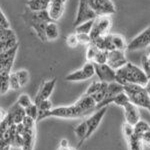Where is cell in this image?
<instances>
[{"label": "cell", "mask_w": 150, "mask_h": 150, "mask_svg": "<svg viewBox=\"0 0 150 150\" xmlns=\"http://www.w3.org/2000/svg\"><path fill=\"white\" fill-rule=\"evenodd\" d=\"M135 133L142 139L143 143L150 146V125L147 122L140 120L134 126Z\"/></svg>", "instance_id": "ac0fdd59"}, {"label": "cell", "mask_w": 150, "mask_h": 150, "mask_svg": "<svg viewBox=\"0 0 150 150\" xmlns=\"http://www.w3.org/2000/svg\"><path fill=\"white\" fill-rule=\"evenodd\" d=\"M48 23H43V22H35V21H29V25L30 27L33 28V30L35 31L36 35L40 38L41 41H47L46 39V34H45V30H46V26Z\"/></svg>", "instance_id": "603a6c76"}, {"label": "cell", "mask_w": 150, "mask_h": 150, "mask_svg": "<svg viewBox=\"0 0 150 150\" xmlns=\"http://www.w3.org/2000/svg\"><path fill=\"white\" fill-rule=\"evenodd\" d=\"M75 103H76L82 110L85 111L87 114H88L89 112H91V111H93L96 108V106H97V103L95 102V100L93 99L92 96L87 95L85 93H84Z\"/></svg>", "instance_id": "d6986e66"}, {"label": "cell", "mask_w": 150, "mask_h": 150, "mask_svg": "<svg viewBox=\"0 0 150 150\" xmlns=\"http://www.w3.org/2000/svg\"><path fill=\"white\" fill-rule=\"evenodd\" d=\"M88 3L97 16H110L116 12V7L111 0H88Z\"/></svg>", "instance_id": "5b68a950"}, {"label": "cell", "mask_w": 150, "mask_h": 150, "mask_svg": "<svg viewBox=\"0 0 150 150\" xmlns=\"http://www.w3.org/2000/svg\"><path fill=\"white\" fill-rule=\"evenodd\" d=\"M26 128V127H25ZM35 128H26L23 134L22 150H33L35 143Z\"/></svg>", "instance_id": "ffe728a7"}, {"label": "cell", "mask_w": 150, "mask_h": 150, "mask_svg": "<svg viewBox=\"0 0 150 150\" xmlns=\"http://www.w3.org/2000/svg\"><path fill=\"white\" fill-rule=\"evenodd\" d=\"M60 146H61V148H66V147H68V140L62 139L61 142H60Z\"/></svg>", "instance_id": "f6af8a7d"}, {"label": "cell", "mask_w": 150, "mask_h": 150, "mask_svg": "<svg viewBox=\"0 0 150 150\" xmlns=\"http://www.w3.org/2000/svg\"><path fill=\"white\" fill-rule=\"evenodd\" d=\"M116 75H117V82L122 85L127 83H134L145 86L149 80L143 69L130 62H127L124 66L116 70Z\"/></svg>", "instance_id": "6da1fadb"}, {"label": "cell", "mask_w": 150, "mask_h": 150, "mask_svg": "<svg viewBox=\"0 0 150 150\" xmlns=\"http://www.w3.org/2000/svg\"><path fill=\"white\" fill-rule=\"evenodd\" d=\"M111 41H112V45H113V48H114V49L123 50V51H124V50L127 48L125 39L121 35L111 34Z\"/></svg>", "instance_id": "83f0119b"}, {"label": "cell", "mask_w": 150, "mask_h": 150, "mask_svg": "<svg viewBox=\"0 0 150 150\" xmlns=\"http://www.w3.org/2000/svg\"><path fill=\"white\" fill-rule=\"evenodd\" d=\"M0 28H10V23L2 10H0Z\"/></svg>", "instance_id": "7bdbcfd3"}, {"label": "cell", "mask_w": 150, "mask_h": 150, "mask_svg": "<svg viewBox=\"0 0 150 150\" xmlns=\"http://www.w3.org/2000/svg\"><path fill=\"white\" fill-rule=\"evenodd\" d=\"M60 150H71V148H69V147H66V148H61Z\"/></svg>", "instance_id": "7dc6e473"}, {"label": "cell", "mask_w": 150, "mask_h": 150, "mask_svg": "<svg viewBox=\"0 0 150 150\" xmlns=\"http://www.w3.org/2000/svg\"><path fill=\"white\" fill-rule=\"evenodd\" d=\"M141 63H142V69H143V71L146 73L147 77L150 79V59H149L148 55H144V56L142 57Z\"/></svg>", "instance_id": "f35d334b"}, {"label": "cell", "mask_w": 150, "mask_h": 150, "mask_svg": "<svg viewBox=\"0 0 150 150\" xmlns=\"http://www.w3.org/2000/svg\"><path fill=\"white\" fill-rule=\"evenodd\" d=\"M71 150H75V149L74 148H71Z\"/></svg>", "instance_id": "816d5d0a"}, {"label": "cell", "mask_w": 150, "mask_h": 150, "mask_svg": "<svg viewBox=\"0 0 150 150\" xmlns=\"http://www.w3.org/2000/svg\"><path fill=\"white\" fill-rule=\"evenodd\" d=\"M124 92L129 97L130 102L138 107L148 108L150 106V95L145 86L134 83H127L124 85Z\"/></svg>", "instance_id": "7a4b0ae2"}, {"label": "cell", "mask_w": 150, "mask_h": 150, "mask_svg": "<svg viewBox=\"0 0 150 150\" xmlns=\"http://www.w3.org/2000/svg\"><path fill=\"white\" fill-rule=\"evenodd\" d=\"M11 73V72H10ZM10 73L5 71H0V85H1V95L5 94L10 88V81H9V76Z\"/></svg>", "instance_id": "f1b7e54d"}, {"label": "cell", "mask_w": 150, "mask_h": 150, "mask_svg": "<svg viewBox=\"0 0 150 150\" xmlns=\"http://www.w3.org/2000/svg\"><path fill=\"white\" fill-rule=\"evenodd\" d=\"M147 55H148V57H149V59H150V52H148V54H147Z\"/></svg>", "instance_id": "c3c4849f"}, {"label": "cell", "mask_w": 150, "mask_h": 150, "mask_svg": "<svg viewBox=\"0 0 150 150\" xmlns=\"http://www.w3.org/2000/svg\"><path fill=\"white\" fill-rule=\"evenodd\" d=\"M94 74H96L94 63L90 61H87L81 69L77 70V71H74V72H72V73L67 75L66 80L71 81V82L86 80V79L91 78Z\"/></svg>", "instance_id": "52a82bcc"}, {"label": "cell", "mask_w": 150, "mask_h": 150, "mask_svg": "<svg viewBox=\"0 0 150 150\" xmlns=\"http://www.w3.org/2000/svg\"><path fill=\"white\" fill-rule=\"evenodd\" d=\"M66 43L67 45L72 48L76 47L77 45L79 44V41H78V38H77V34H70L66 39Z\"/></svg>", "instance_id": "b9f144b4"}, {"label": "cell", "mask_w": 150, "mask_h": 150, "mask_svg": "<svg viewBox=\"0 0 150 150\" xmlns=\"http://www.w3.org/2000/svg\"><path fill=\"white\" fill-rule=\"evenodd\" d=\"M100 51V49L95 46L93 43L89 44V46L87 47V50H86V59L87 61H90V62H93L94 59L97 56V54Z\"/></svg>", "instance_id": "1f68e13d"}, {"label": "cell", "mask_w": 150, "mask_h": 150, "mask_svg": "<svg viewBox=\"0 0 150 150\" xmlns=\"http://www.w3.org/2000/svg\"><path fill=\"white\" fill-rule=\"evenodd\" d=\"M124 91V85L118 83V82H110L108 83V87H107V94H106V98H111L114 97V96L118 95L119 93H121Z\"/></svg>", "instance_id": "cb8c5ba5"}, {"label": "cell", "mask_w": 150, "mask_h": 150, "mask_svg": "<svg viewBox=\"0 0 150 150\" xmlns=\"http://www.w3.org/2000/svg\"><path fill=\"white\" fill-rule=\"evenodd\" d=\"M22 123L26 128H35V120L28 115H26L25 117H24Z\"/></svg>", "instance_id": "ee69618b"}, {"label": "cell", "mask_w": 150, "mask_h": 150, "mask_svg": "<svg viewBox=\"0 0 150 150\" xmlns=\"http://www.w3.org/2000/svg\"><path fill=\"white\" fill-rule=\"evenodd\" d=\"M93 23H94V20H89V21H86V22L79 24L78 26L75 27L76 33H86V34H90Z\"/></svg>", "instance_id": "4dcf8cb0"}, {"label": "cell", "mask_w": 150, "mask_h": 150, "mask_svg": "<svg viewBox=\"0 0 150 150\" xmlns=\"http://www.w3.org/2000/svg\"><path fill=\"white\" fill-rule=\"evenodd\" d=\"M18 47L19 44L16 45L15 47L11 48V49L0 53V71H5L10 73L12 67H13L16 54H17Z\"/></svg>", "instance_id": "7c38bea8"}, {"label": "cell", "mask_w": 150, "mask_h": 150, "mask_svg": "<svg viewBox=\"0 0 150 150\" xmlns=\"http://www.w3.org/2000/svg\"><path fill=\"white\" fill-rule=\"evenodd\" d=\"M17 103L19 105H21L23 108H27L28 106H30L32 104V101H31L30 97L27 95V94H22V95L19 96Z\"/></svg>", "instance_id": "74e56055"}, {"label": "cell", "mask_w": 150, "mask_h": 150, "mask_svg": "<svg viewBox=\"0 0 150 150\" xmlns=\"http://www.w3.org/2000/svg\"><path fill=\"white\" fill-rule=\"evenodd\" d=\"M148 52H150V46L148 47Z\"/></svg>", "instance_id": "681fc988"}, {"label": "cell", "mask_w": 150, "mask_h": 150, "mask_svg": "<svg viewBox=\"0 0 150 150\" xmlns=\"http://www.w3.org/2000/svg\"><path fill=\"white\" fill-rule=\"evenodd\" d=\"M25 116H26L25 108H23L22 106L19 105V104L16 102L10 109L8 110V112L6 113L4 118H2V119H5L9 126H12L13 124L22 123Z\"/></svg>", "instance_id": "30bf717a"}, {"label": "cell", "mask_w": 150, "mask_h": 150, "mask_svg": "<svg viewBox=\"0 0 150 150\" xmlns=\"http://www.w3.org/2000/svg\"><path fill=\"white\" fill-rule=\"evenodd\" d=\"M9 81H10V88L13 89V90H18L20 89V82H19L17 75H16L15 72H11L10 76H9Z\"/></svg>", "instance_id": "8d00e7d4"}, {"label": "cell", "mask_w": 150, "mask_h": 150, "mask_svg": "<svg viewBox=\"0 0 150 150\" xmlns=\"http://www.w3.org/2000/svg\"><path fill=\"white\" fill-rule=\"evenodd\" d=\"M102 83H103V82L100 81V80H99V81H95V82H92V84H90L88 88H87L85 94L91 96L92 94L96 93L99 90V89H100L101 87H102Z\"/></svg>", "instance_id": "d590c367"}, {"label": "cell", "mask_w": 150, "mask_h": 150, "mask_svg": "<svg viewBox=\"0 0 150 150\" xmlns=\"http://www.w3.org/2000/svg\"><path fill=\"white\" fill-rule=\"evenodd\" d=\"M97 15L95 14L90 5L88 3V0H79V5H78V11H77L76 19L74 21V26H78L79 24L86 22L89 20H94Z\"/></svg>", "instance_id": "8992f818"}, {"label": "cell", "mask_w": 150, "mask_h": 150, "mask_svg": "<svg viewBox=\"0 0 150 150\" xmlns=\"http://www.w3.org/2000/svg\"><path fill=\"white\" fill-rule=\"evenodd\" d=\"M18 45L16 34L11 28H0V46L1 52L15 47Z\"/></svg>", "instance_id": "9c48e42d"}, {"label": "cell", "mask_w": 150, "mask_h": 150, "mask_svg": "<svg viewBox=\"0 0 150 150\" xmlns=\"http://www.w3.org/2000/svg\"><path fill=\"white\" fill-rule=\"evenodd\" d=\"M25 111H26V115L30 116L31 118L37 121L38 120V117H39V111H38V107L35 103H32L30 106H28L27 108H25Z\"/></svg>", "instance_id": "836d02e7"}, {"label": "cell", "mask_w": 150, "mask_h": 150, "mask_svg": "<svg viewBox=\"0 0 150 150\" xmlns=\"http://www.w3.org/2000/svg\"><path fill=\"white\" fill-rule=\"evenodd\" d=\"M74 132H75V134L77 135V137L80 139V142H79V144H78V146H80L82 142H83L85 139H87L88 126H87L86 120L85 121H82L81 123H79V124L74 128Z\"/></svg>", "instance_id": "4316f807"}, {"label": "cell", "mask_w": 150, "mask_h": 150, "mask_svg": "<svg viewBox=\"0 0 150 150\" xmlns=\"http://www.w3.org/2000/svg\"><path fill=\"white\" fill-rule=\"evenodd\" d=\"M147 109H148V110H149V112H150V106H149V107H148V108H147Z\"/></svg>", "instance_id": "f907efd6"}, {"label": "cell", "mask_w": 150, "mask_h": 150, "mask_svg": "<svg viewBox=\"0 0 150 150\" xmlns=\"http://www.w3.org/2000/svg\"><path fill=\"white\" fill-rule=\"evenodd\" d=\"M123 108H124V115L126 122L135 126L140 121V112L138 109V106L129 102Z\"/></svg>", "instance_id": "2e32d148"}, {"label": "cell", "mask_w": 150, "mask_h": 150, "mask_svg": "<svg viewBox=\"0 0 150 150\" xmlns=\"http://www.w3.org/2000/svg\"><path fill=\"white\" fill-rule=\"evenodd\" d=\"M107 87H108V83L107 82H103L102 83V87L97 91L96 93L92 94V97L95 100L96 103H101L102 101L105 100L106 98V94H107Z\"/></svg>", "instance_id": "f546056e"}, {"label": "cell", "mask_w": 150, "mask_h": 150, "mask_svg": "<svg viewBox=\"0 0 150 150\" xmlns=\"http://www.w3.org/2000/svg\"><path fill=\"white\" fill-rule=\"evenodd\" d=\"M45 34H46L47 41L55 40L59 37V28H58L57 24L53 21L49 22L46 26V30H45Z\"/></svg>", "instance_id": "484cf974"}, {"label": "cell", "mask_w": 150, "mask_h": 150, "mask_svg": "<svg viewBox=\"0 0 150 150\" xmlns=\"http://www.w3.org/2000/svg\"><path fill=\"white\" fill-rule=\"evenodd\" d=\"M122 128H123V133H124V136L126 137V139L129 136H131L133 133L135 132L134 126H133V125H131V124H129V123H127V122L123 124Z\"/></svg>", "instance_id": "60d3db41"}, {"label": "cell", "mask_w": 150, "mask_h": 150, "mask_svg": "<svg viewBox=\"0 0 150 150\" xmlns=\"http://www.w3.org/2000/svg\"><path fill=\"white\" fill-rule=\"evenodd\" d=\"M16 75H17V78L19 82H20V85L21 87L25 86L28 82V79H29V74L26 70H19V71L15 72Z\"/></svg>", "instance_id": "e575fe53"}, {"label": "cell", "mask_w": 150, "mask_h": 150, "mask_svg": "<svg viewBox=\"0 0 150 150\" xmlns=\"http://www.w3.org/2000/svg\"><path fill=\"white\" fill-rule=\"evenodd\" d=\"M38 107V111H39V116L44 114L45 112H48L51 109H53L52 107V102L49 100V99H46V100H42L40 101L38 104H36Z\"/></svg>", "instance_id": "d6a6232c"}, {"label": "cell", "mask_w": 150, "mask_h": 150, "mask_svg": "<svg viewBox=\"0 0 150 150\" xmlns=\"http://www.w3.org/2000/svg\"><path fill=\"white\" fill-rule=\"evenodd\" d=\"M55 85H56V78H53L51 80L45 81L44 83L41 85L37 95H36L34 103L38 104L40 101L49 99V97L51 96V94L53 92V89L55 88Z\"/></svg>", "instance_id": "9a60e30c"}, {"label": "cell", "mask_w": 150, "mask_h": 150, "mask_svg": "<svg viewBox=\"0 0 150 150\" xmlns=\"http://www.w3.org/2000/svg\"><path fill=\"white\" fill-rule=\"evenodd\" d=\"M106 111H107V106H104V107L100 108L96 111L94 114H92L88 119L86 120L87 126H88V132H87V138L90 137L92 135V133L95 131L98 128L99 124H100L101 120L103 119L104 115H105Z\"/></svg>", "instance_id": "5bb4252c"}, {"label": "cell", "mask_w": 150, "mask_h": 150, "mask_svg": "<svg viewBox=\"0 0 150 150\" xmlns=\"http://www.w3.org/2000/svg\"><path fill=\"white\" fill-rule=\"evenodd\" d=\"M76 34L80 44H91L92 40L89 34H86V33H76Z\"/></svg>", "instance_id": "ab89813d"}, {"label": "cell", "mask_w": 150, "mask_h": 150, "mask_svg": "<svg viewBox=\"0 0 150 150\" xmlns=\"http://www.w3.org/2000/svg\"><path fill=\"white\" fill-rule=\"evenodd\" d=\"M150 46V26L144 29L140 34L134 37L127 45V49L129 51H136V50L144 49Z\"/></svg>", "instance_id": "ba28073f"}, {"label": "cell", "mask_w": 150, "mask_h": 150, "mask_svg": "<svg viewBox=\"0 0 150 150\" xmlns=\"http://www.w3.org/2000/svg\"><path fill=\"white\" fill-rule=\"evenodd\" d=\"M29 21H35V22H43V23H49L53 22L52 18L50 17V14L48 9L41 11H31L29 15Z\"/></svg>", "instance_id": "44dd1931"}, {"label": "cell", "mask_w": 150, "mask_h": 150, "mask_svg": "<svg viewBox=\"0 0 150 150\" xmlns=\"http://www.w3.org/2000/svg\"><path fill=\"white\" fill-rule=\"evenodd\" d=\"M65 4H66V0H51L48 11L53 21H57L63 15Z\"/></svg>", "instance_id": "e0dca14e"}, {"label": "cell", "mask_w": 150, "mask_h": 150, "mask_svg": "<svg viewBox=\"0 0 150 150\" xmlns=\"http://www.w3.org/2000/svg\"><path fill=\"white\" fill-rule=\"evenodd\" d=\"M95 66V73L98 76L99 80L102 82H117V75H116V70L112 67H110L107 63L105 64H98L94 63Z\"/></svg>", "instance_id": "8fae6325"}, {"label": "cell", "mask_w": 150, "mask_h": 150, "mask_svg": "<svg viewBox=\"0 0 150 150\" xmlns=\"http://www.w3.org/2000/svg\"><path fill=\"white\" fill-rule=\"evenodd\" d=\"M111 18L109 16H97L94 19V23L92 26L90 32L91 40H94L96 38L100 37V36H104L108 34V31L111 27Z\"/></svg>", "instance_id": "277c9868"}, {"label": "cell", "mask_w": 150, "mask_h": 150, "mask_svg": "<svg viewBox=\"0 0 150 150\" xmlns=\"http://www.w3.org/2000/svg\"><path fill=\"white\" fill-rule=\"evenodd\" d=\"M87 113L84 110H82L76 103L70 106H62V107L53 108L48 112H45L44 114L40 115L38 117V120H42L43 118L47 117H60V118H80L82 116L86 115Z\"/></svg>", "instance_id": "3957f363"}, {"label": "cell", "mask_w": 150, "mask_h": 150, "mask_svg": "<svg viewBox=\"0 0 150 150\" xmlns=\"http://www.w3.org/2000/svg\"><path fill=\"white\" fill-rule=\"evenodd\" d=\"M129 150H143V141L136 133H133L127 138Z\"/></svg>", "instance_id": "d4e9b609"}, {"label": "cell", "mask_w": 150, "mask_h": 150, "mask_svg": "<svg viewBox=\"0 0 150 150\" xmlns=\"http://www.w3.org/2000/svg\"><path fill=\"white\" fill-rule=\"evenodd\" d=\"M51 0H28L27 6L30 11H41L49 8Z\"/></svg>", "instance_id": "7402d4cb"}, {"label": "cell", "mask_w": 150, "mask_h": 150, "mask_svg": "<svg viewBox=\"0 0 150 150\" xmlns=\"http://www.w3.org/2000/svg\"><path fill=\"white\" fill-rule=\"evenodd\" d=\"M127 59L125 57L124 51L123 50H118L114 49L108 51L107 54V63L110 67H112L114 70H117L120 67L124 66L127 63Z\"/></svg>", "instance_id": "4fadbf2b"}, {"label": "cell", "mask_w": 150, "mask_h": 150, "mask_svg": "<svg viewBox=\"0 0 150 150\" xmlns=\"http://www.w3.org/2000/svg\"><path fill=\"white\" fill-rule=\"evenodd\" d=\"M145 88H146L147 92H148V94L150 95V79L148 80V82H147V84L145 85Z\"/></svg>", "instance_id": "bcb514c9"}]
</instances>
